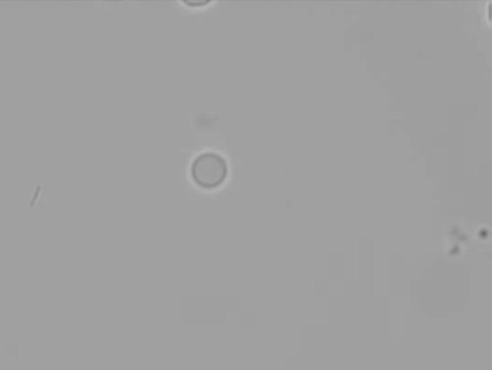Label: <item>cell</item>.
<instances>
[{"label":"cell","mask_w":492,"mask_h":370,"mask_svg":"<svg viewBox=\"0 0 492 370\" xmlns=\"http://www.w3.org/2000/svg\"><path fill=\"white\" fill-rule=\"evenodd\" d=\"M191 177L198 187L218 188L229 177V165L224 156L216 152L198 155L191 165Z\"/></svg>","instance_id":"cell-1"}]
</instances>
